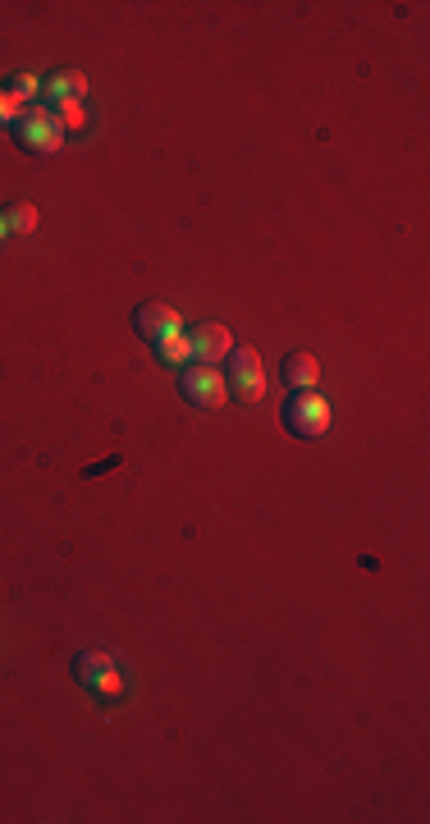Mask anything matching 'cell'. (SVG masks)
I'll return each instance as SVG.
<instances>
[{"label":"cell","instance_id":"6da1fadb","mask_svg":"<svg viewBox=\"0 0 430 824\" xmlns=\"http://www.w3.org/2000/svg\"><path fill=\"white\" fill-rule=\"evenodd\" d=\"M69 673H73V679L83 683L97 701H120V696H124V669H120V660L106 655V651H78V655L69 660Z\"/></svg>","mask_w":430,"mask_h":824},{"label":"cell","instance_id":"7a4b0ae2","mask_svg":"<svg viewBox=\"0 0 430 824\" xmlns=\"http://www.w3.org/2000/svg\"><path fill=\"white\" fill-rule=\"evenodd\" d=\"M14 142L23 147V152H37V157H56L60 147H64V129H60V120L51 115V110L37 101V105H28L23 115H19V124H14Z\"/></svg>","mask_w":430,"mask_h":824},{"label":"cell","instance_id":"3957f363","mask_svg":"<svg viewBox=\"0 0 430 824\" xmlns=\"http://www.w3.org/2000/svg\"><path fill=\"white\" fill-rule=\"evenodd\" d=\"M334 422V412H330V399H321L317 390H293L289 403H284V426L302 440H317L326 435Z\"/></svg>","mask_w":430,"mask_h":824},{"label":"cell","instance_id":"277c9868","mask_svg":"<svg viewBox=\"0 0 430 824\" xmlns=\"http://www.w3.org/2000/svg\"><path fill=\"white\" fill-rule=\"evenodd\" d=\"M179 394L192 408H220L229 399V381L211 362H188V366H179Z\"/></svg>","mask_w":430,"mask_h":824},{"label":"cell","instance_id":"5b68a950","mask_svg":"<svg viewBox=\"0 0 430 824\" xmlns=\"http://www.w3.org/2000/svg\"><path fill=\"white\" fill-rule=\"evenodd\" d=\"M224 381L233 385V394H239L243 403H261V399H266V371H261L257 349H233V353H229Z\"/></svg>","mask_w":430,"mask_h":824},{"label":"cell","instance_id":"8992f818","mask_svg":"<svg viewBox=\"0 0 430 824\" xmlns=\"http://www.w3.org/2000/svg\"><path fill=\"white\" fill-rule=\"evenodd\" d=\"M188 340H192V362H211V366H220V358L233 353V334H229V325H220V321L192 325V330H188Z\"/></svg>","mask_w":430,"mask_h":824},{"label":"cell","instance_id":"52a82bcc","mask_svg":"<svg viewBox=\"0 0 430 824\" xmlns=\"http://www.w3.org/2000/svg\"><path fill=\"white\" fill-rule=\"evenodd\" d=\"M133 330L142 334V340H161V334H170V330H183V316L170 308V303H156V298H151V303H138L133 308Z\"/></svg>","mask_w":430,"mask_h":824},{"label":"cell","instance_id":"ba28073f","mask_svg":"<svg viewBox=\"0 0 430 824\" xmlns=\"http://www.w3.org/2000/svg\"><path fill=\"white\" fill-rule=\"evenodd\" d=\"M280 376H284L289 390H317V385H321V362H317V353L293 349V353H284V362H280Z\"/></svg>","mask_w":430,"mask_h":824},{"label":"cell","instance_id":"9c48e42d","mask_svg":"<svg viewBox=\"0 0 430 824\" xmlns=\"http://www.w3.org/2000/svg\"><path fill=\"white\" fill-rule=\"evenodd\" d=\"M88 97V79L78 69H60L51 79H42V105H60V101H83Z\"/></svg>","mask_w":430,"mask_h":824},{"label":"cell","instance_id":"30bf717a","mask_svg":"<svg viewBox=\"0 0 430 824\" xmlns=\"http://www.w3.org/2000/svg\"><path fill=\"white\" fill-rule=\"evenodd\" d=\"M156 358H161L166 366H188L192 362V340H188V330H170V334H161L156 340Z\"/></svg>","mask_w":430,"mask_h":824},{"label":"cell","instance_id":"8fae6325","mask_svg":"<svg viewBox=\"0 0 430 824\" xmlns=\"http://www.w3.org/2000/svg\"><path fill=\"white\" fill-rule=\"evenodd\" d=\"M47 110L60 120L64 133H88V124H92V115H88L83 101H60V105H47Z\"/></svg>","mask_w":430,"mask_h":824},{"label":"cell","instance_id":"7c38bea8","mask_svg":"<svg viewBox=\"0 0 430 824\" xmlns=\"http://www.w3.org/2000/svg\"><path fill=\"white\" fill-rule=\"evenodd\" d=\"M0 220H6V230H10V234H32V230H37V220H42V215H37V207H28V202H14V207L0 211Z\"/></svg>","mask_w":430,"mask_h":824},{"label":"cell","instance_id":"4fadbf2b","mask_svg":"<svg viewBox=\"0 0 430 824\" xmlns=\"http://www.w3.org/2000/svg\"><path fill=\"white\" fill-rule=\"evenodd\" d=\"M23 110H28V101H23L10 83H0V129H14Z\"/></svg>","mask_w":430,"mask_h":824},{"label":"cell","instance_id":"5bb4252c","mask_svg":"<svg viewBox=\"0 0 430 824\" xmlns=\"http://www.w3.org/2000/svg\"><path fill=\"white\" fill-rule=\"evenodd\" d=\"M23 101H42V79L37 73H14V79H6Z\"/></svg>","mask_w":430,"mask_h":824},{"label":"cell","instance_id":"9a60e30c","mask_svg":"<svg viewBox=\"0 0 430 824\" xmlns=\"http://www.w3.org/2000/svg\"><path fill=\"white\" fill-rule=\"evenodd\" d=\"M10 239V230H6V220H0V243H6Z\"/></svg>","mask_w":430,"mask_h":824}]
</instances>
